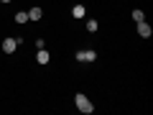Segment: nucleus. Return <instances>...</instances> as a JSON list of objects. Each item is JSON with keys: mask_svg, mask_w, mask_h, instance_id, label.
<instances>
[{"mask_svg": "<svg viewBox=\"0 0 153 115\" xmlns=\"http://www.w3.org/2000/svg\"><path fill=\"white\" fill-rule=\"evenodd\" d=\"M135 26H138V36L140 38H151L153 36V26L148 21H140V23H135Z\"/></svg>", "mask_w": 153, "mask_h": 115, "instance_id": "obj_3", "label": "nucleus"}, {"mask_svg": "<svg viewBox=\"0 0 153 115\" xmlns=\"http://www.w3.org/2000/svg\"><path fill=\"white\" fill-rule=\"evenodd\" d=\"M0 3H5V5H8V3H13V0H0Z\"/></svg>", "mask_w": 153, "mask_h": 115, "instance_id": "obj_12", "label": "nucleus"}, {"mask_svg": "<svg viewBox=\"0 0 153 115\" xmlns=\"http://www.w3.org/2000/svg\"><path fill=\"white\" fill-rule=\"evenodd\" d=\"M74 105H76V110H79V113H84V115H92V113H94L92 100H89L87 95H82V92L74 95Z\"/></svg>", "mask_w": 153, "mask_h": 115, "instance_id": "obj_1", "label": "nucleus"}, {"mask_svg": "<svg viewBox=\"0 0 153 115\" xmlns=\"http://www.w3.org/2000/svg\"><path fill=\"white\" fill-rule=\"evenodd\" d=\"M130 18H133V21H135V23H140V21H146V13H143L140 8H135V10L130 13Z\"/></svg>", "mask_w": 153, "mask_h": 115, "instance_id": "obj_8", "label": "nucleus"}, {"mask_svg": "<svg viewBox=\"0 0 153 115\" xmlns=\"http://www.w3.org/2000/svg\"><path fill=\"white\" fill-rule=\"evenodd\" d=\"M16 23H21V26H23V23H28V10H18L16 13Z\"/></svg>", "mask_w": 153, "mask_h": 115, "instance_id": "obj_9", "label": "nucleus"}, {"mask_svg": "<svg viewBox=\"0 0 153 115\" xmlns=\"http://www.w3.org/2000/svg\"><path fill=\"white\" fill-rule=\"evenodd\" d=\"M36 61H38L41 66H46V64L51 61V54H49L46 49H38V51H36Z\"/></svg>", "mask_w": 153, "mask_h": 115, "instance_id": "obj_4", "label": "nucleus"}, {"mask_svg": "<svg viewBox=\"0 0 153 115\" xmlns=\"http://www.w3.org/2000/svg\"><path fill=\"white\" fill-rule=\"evenodd\" d=\"M41 18H44V10L38 5H33L31 10H28V21H41Z\"/></svg>", "mask_w": 153, "mask_h": 115, "instance_id": "obj_7", "label": "nucleus"}, {"mask_svg": "<svg viewBox=\"0 0 153 115\" xmlns=\"http://www.w3.org/2000/svg\"><path fill=\"white\" fill-rule=\"evenodd\" d=\"M36 49H46V41H44V38H36Z\"/></svg>", "mask_w": 153, "mask_h": 115, "instance_id": "obj_11", "label": "nucleus"}, {"mask_svg": "<svg viewBox=\"0 0 153 115\" xmlns=\"http://www.w3.org/2000/svg\"><path fill=\"white\" fill-rule=\"evenodd\" d=\"M16 49H18V41H16V38H5V41H3V51H5V54H13Z\"/></svg>", "mask_w": 153, "mask_h": 115, "instance_id": "obj_6", "label": "nucleus"}, {"mask_svg": "<svg viewBox=\"0 0 153 115\" xmlns=\"http://www.w3.org/2000/svg\"><path fill=\"white\" fill-rule=\"evenodd\" d=\"M76 61L79 64H92V61H97V51L94 49H79L76 51Z\"/></svg>", "mask_w": 153, "mask_h": 115, "instance_id": "obj_2", "label": "nucleus"}, {"mask_svg": "<svg viewBox=\"0 0 153 115\" xmlns=\"http://www.w3.org/2000/svg\"><path fill=\"white\" fill-rule=\"evenodd\" d=\"M84 16H87V8H84L82 3H76V5L71 8V18H76V21H82Z\"/></svg>", "mask_w": 153, "mask_h": 115, "instance_id": "obj_5", "label": "nucleus"}, {"mask_svg": "<svg viewBox=\"0 0 153 115\" xmlns=\"http://www.w3.org/2000/svg\"><path fill=\"white\" fill-rule=\"evenodd\" d=\"M97 28H100L97 18H89V21H87V31H89V33H94V31H97Z\"/></svg>", "mask_w": 153, "mask_h": 115, "instance_id": "obj_10", "label": "nucleus"}]
</instances>
